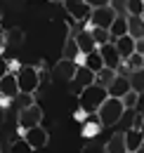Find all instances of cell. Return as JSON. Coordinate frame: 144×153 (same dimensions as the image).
Here are the masks:
<instances>
[{"mask_svg":"<svg viewBox=\"0 0 144 153\" xmlns=\"http://www.w3.org/2000/svg\"><path fill=\"white\" fill-rule=\"evenodd\" d=\"M109 99V90L99 85H90L78 94V108H83L88 115H97L99 106Z\"/></svg>","mask_w":144,"mask_h":153,"instance_id":"obj_1","label":"cell"},{"mask_svg":"<svg viewBox=\"0 0 144 153\" xmlns=\"http://www.w3.org/2000/svg\"><path fill=\"white\" fill-rule=\"evenodd\" d=\"M123 113H125V106H123V101H121V99H116V97H109L106 101L99 106L97 118H99L102 127H113L116 123H121Z\"/></svg>","mask_w":144,"mask_h":153,"instance_id":"obj_2","label":"cell"},{"mask_svg":"<svg viewBox=\"0 0 144 153\" xmlns=\"http://www.w3.org/2000/svg\"><path fill=\"white\" fill-rule=\"evenodd\" d=\"M40 68L36 66H21V71L17 73V82L21 94H33L38 87H40Z\"/></svg>","mask_w":144,"mask_h":153,"instance_id":"obj_3","label":"cell"},{"mask_svg":"<svg viewBox=\"0 0 144 153\" xmlns=\"http://www.w3.org/2000/svg\"><path fill=\"white\" fill-rule=\"evenodd\" d=\"M19 120V127H21V132H26V130H33L38 125H43V108L33 104V106H28V108H21L17 115Z\"/></svg>","mask_w":144,"mask_h":153,"instance_id":"obj_4","label":"cell"},{"mask_svg":"<svg viewBox=\"0 0 144 153\" xmlns=\"http://www.w3.org/2000/svg\"><path fill=\"white\" fill-rule=\"evenodd\" d=\"M116 12H113V7L109 5V7H99V10H92L90 14V26H94V28H111V24L116 21Z\"/></svg>","mask_w":144,"mask_h":153,"instance_id":"obj_5","label":"cell"},{"mask_svg":"<svg viewBox=\"0 0 144 153\" xmlns=\"http://www.w3.org/2000/svg\"><path fill=\"white\" fill-rule=\"evenodd\" d=\"M21 137L28 141V146H31L33 151L45 149V146H47V141H50V134H47V130H45L43 125H38V127H33V130H26Z\"/></svg>","mask_w":144,"mask_h":153,"instance_id":"obj_6","label":"cell"},{"mask_svg":"<svg viewBox=\"0 0 144 153\" xmlns=\"http://www.w3.org/2000/svg\"><path fill=\"white\" fill-rule=\"evenodd\" d=\"M99 50V54L104 59V66L106 68H113L116 73H118V68H121V64H123V59L118 54V50H116V45L113 42H109V45H102V47H97Z\"/></svg>","mask_w":144,"mask_h":153,"instance_id":"obj_7","label":"cell"},{"mask_svg":"<svg viewBox=\"0 0 144 153\" xmlns=\"http://www.w3.org/2000/svg\"><path fill=\"white\" fill-rule=\"evenodd\" d=\"M64 5H66V12L71 14V19L76 21H90V14H92V10L83 2V0H64Z\"/></svg>","mask_w":144,"mask_h":153,"instance_id":"obj_8","label":"cell"},{"mask_svg":"<svg viewBox=\"0 0 144 153\" xmlns=\"http://www.w3.org/2000/svg\"><path fill=\"white\" fill-rule=\"evenodd\" d=\"M71 85H73V92H76V94H80L85 87L94 85V73H92V71H88L85 66H78V71H76V76H73Z\"/></svg>","mask_w":144,"mask_h":153,"instance_id":"obj_9","label":"cell"},{"mask_svg":"<svg viewBox=\"0 0 144 153\" xmlns=\"http://www.w3.org/2000/svg\"><path fill=\"white\" fill-rule=\"evenodd\" d=\"M0 92H2L5 99H10V101H14V99L21 94L19 82H17V76H14V73H7V76L0 80Z\"/></svg>","mask_w":144,"mask_h":153,"instance_id":"obj_10","label":"cell"},{"mask_svg":"<svg viewBox=\"0 0 144 153\" xmlns=\"http://www.w3.org/2000/svg\"><path fill=\"white\" fill-rule=\"evenodd\" d=\"M62 59H69V61H76L78 66H83V59H85V54L80 52V47H78V42H76V38H66V42H64V50H62Z\"/></svg>","mask_w":144,"mask_h":153,"instance_id":"obj_11","label":"cell"},{"mask_svg":"<svg viewBox=\"0 0 144 153\" xmlns=\"http://www.w3.org/2000/svg\"><path fill=\"white\" fill-rule=\"evenodd\" d=\"M76 71H78V64H76V61H69V59H59L52 73H54V78H62V80H69V82H71L73 76H76Z\"/></svg>","mask_w":144,"mask_h":153,"instance_id":"obj_12","label":"cell"},{"mask_svg":"<svg viewBox=\"0 0 144 153\" xmlns=\"http://www.w3.org/2000/svg\"><path fill=\"white\" fill-rule=\"evenodd\" d=\"M73 38H76V42H78V47H80V52H83V54H90V52L97 50V42H94V38H92L90 28H80Z\"/></svg>","mask_w":144,"mask_h":153,"instance_id":"obj_13","label":"cell"},{"mask_svg":"<svg viewBox=\"0 0 144 153\" xmlns=\"http://www.w3.org/2000/svg\"><path fill=\"white\" fill-rule=\"evenodd\" d=\"M132 90V82H130V76H118L113 80V85L109 87V97H116V99H123Z\"/></svg>","mask_w":144,"mask_h":153,"instance_id":"obj_14","label":"cell"},{"mask_svg":"<svg viewBox=\"0 0 144 153\" xmlns=\"http://www.w3.org/2000/svg\"><path fill=\"white\" fill-rule=\"evenodd\" d=\"M106 153H128V144H125V134L118 132V134H111L104 146Z\"/></svg>","mask_w":144,"mask_h":153,"instance_id":"obj_15","label":"cell"},{"mask_svg":"<svg viewBox=\"0 0 144 153\" xmlns=\"http://www.w3.org/2000/svg\"><path fill=\"white\" fill-rule=\"evenodd\" d=\"M113 45H116V50H118V54H121L123 61L135 54V38H130V36H123V38L113 40Z\"/></svg>","mask_w":144,"mask_h":153,"instance_id":"obj_16","label":"cell"},{"mask_svg":"<svg viewBox=\"0 0 144 153\" xmlns=\"http://www.w3.org/2000/svg\"><path fill=\"white\" fill-rule=\"evenodd\" d=\"M116 78H118V73H116L113 68H106V66H104L102 71H97V73H94V85L106 87V90H109V87L113 85V80H116Z\"/></svg>","mask_w":144,"mask_h":153,"instance_id":"obj_17","label":"cell"},{"mask_svg":"<svg viewBox=\"0 0 144 153\" xmlns=\"http://www.w3.org/2000/svg\"><path fill=\"white\" fill-rule=\"evenodd\" d=\"M128 36L135 40H144V19L142 17H128Z\"/></svg>","mask_w":144,"mask_h":153,"instance_id":"obj_18","label":"cell"},{"mask_svg":"<svg viewBox=\"0 0 144 153\" xmlns=\"http://www.w3.org/2000/svg\"><path fill=\"white\" fill-rule=\"evenodd\" d=\"M142 141H144V134L142 130H135V127H130L125 132V144H128V153H135L140 146H142Z\"/></svg>","mask_w":144,"mask_h":153,"instance_id":"obj_19","label":"cell"},{"mask_svg":"<svg viewBox=\"0 0 144 153\" xmlns=\"http://www.w3.org/2000/svg\"><path fill=\"white\" fill-rule=\"evenodd\" d=\"M83 66H85L88 71H92V73L102 71V68H104V59H102V54H99V50H94V52H90V54H85Z\"/></svg>","mask_w":144,"mask_h":153,"instance_id":"obj_20","label":"cell"},{"mask_svg":"<svg viewBox=\"0 0 144 153\" xmlns=\"http://www.w3.org/2000/svg\"><path fill=\"white\" fill-rule=\"evenodd\" d=\"M109 33H111V38H113V40L128 36V17H116V21H113L111 28H109Z\"/></svg>","mask_w":144,"mask_h":153,"instance_id":"obj_21","label":"cell"},{"mask_svg":"<svg viewBox=\"0 0 144 153\" xmlns=\"http://www.w3.org/2000/svg\"><path fill=\"white\" fill-rule=\"evenodd\" d=\"M102 132V123H99V118L94 115V118H85V125H83V137H88V139H92V137H97V134Z\"/></svg>","mask_w":144,"mask_h":153,"instance_id":"obj_22","label":"cell"},{"mask_svg":"<svg viewBox=\"0 0 144 153\" xmlns=\"http://www.w3.org/2000/svg\"><path fill=\"white\" fill-rule=\"evenodd\" d=\"M90 33H92V38H94V42H97V47L113 42V38H111V33H109L106 28H94V26H90Z\"/></svg>","mask_w":144,"mask_h":153,"instance_id":"obj_23","label":"cell"},{"mask_svg":"<svg viewBox=\"0 0 144 153\" xmlns=\"http://www.w3.org/2000/svg\"><path fill=\"white\" fill-rule=\"evenodd\" d=\"M5 40H7V47L10 45H21L24 42V31L21 28H10V31H5Z\"/></svg>","mask_w":144,"mask_h":153,"instance_id":"obj_24","label":"cell"},{"mask_svg":"<svg viewBox=\"0 0 144 153\" xmlns=\"http://www.w3.org/2000/svg\"><path fill=\"white\" fill-rule=\"evenodd\" d=\"M10 153H33V149L28 146V141L24 137H19V139H14L10 144Z\"/></svg>","mask_w":144,"mask_h":153,"instance_id":"obj_25","label":"cell"},{"mask_svg":"<svg viewBox=\"0 0 144 153\" xmlns=\"http://www.w3.org/2000/svg\"><path fill=\"white\" fill-rule=\"evenodd\" d=\"M140 92H135V90H130L121 101H123V106H125V111H132V108H137V104H140Z\"/></svg>","mask_w":144,"mask_h":153,"instance_id":"obj_26","label":"cell"},{"mask_svg":"<svg viewBox=\"0 0 144 153\" xmlns=\"http://www.w3.org/2000/svg\"><path fill=\"white\" fill-rule=\"evenodd\" d=\"M144 2L142 0H128V17H142Z\"/></svg>","mask_w":144,"mask_h":153,"instance_id":"obj_27","label":"cell"},{"mask_svg":"<svg viewBox=\"0 0 144 153\" xmlns=\"http://www.w3.org/2000/svg\"><path fill=\"white\" fill-rule=\"evenodd\" d=\"M125 66L130 68V73H132V71H142V68H144V57L135 52L130 59H125Z\"/></svg>","mask_w":144,"mask_h":153,"instance_id":"obj_28","label":"cell"},{"mask_svg":"<svg viewBox=\"0 0 144 153\" xmlns=\"http://www.w3.org/2000/svg\"><path fill=\"white\" fill-rule=\"evenodd\" d=\"M111 7L118 17H128V0H111Z\"/></svg>","mask_w":144,"mask_h":153,"instance_id":"obj_29","label":"cell"},{"mask_svg":"<svg viewBox=\"0 0 144 153\" xmlns=\"http://www.w3.org/2000/svg\"><path fill=\"white\" fill-rule=\"evenodd\" d=\"M80 153H106V151H104V146H102L99 141H88Z\"/></svg>","mask_w":144,"mask_h":153,"instance_id":"obj_30","label":"cell"},{"mask_svg":"<svg viewBox=\"0 0 144 153\" xmlns=\"http://www.w3.org/2000/svg\"><path fill=\"white\" fill-rule=\"evenodd\" d=\"M14 101L19 104V111H21V108H28V106H33V104H36L31 94H19L17 99H14Z\"/></svg>","mask_w":144,"mask_h":153,"instance_id":"obj_31","label":"cell"},{"mask_svg":"<svg viewBox=\"0 0 144 153\" xmlns=\"http://www.w3.org/2000/svg\"><path fill=\"white\" fill-rule=\"evenodd\" d=\"M90 10H99V7H109L111 5V0H83Z\"/></svg>","mask_w":144,"mask_h":153,"instance_id":"obj_32","label":"cell"},{"mask_svg":"<svg viewBox=\"0 0 144 153\" xmlns=\"http://www.w3.org/2000/svg\"><path fill=\"white\" fill-rule=\"evenodd\" d=\"M7 73H10V64H7V59H2V57H0V80L7 76Z\"/></svg>","mask_w":144,"mask_h":153,"instance_id":"obj_33","label":"cell"},{"mask_svg":"<svg viewBox=\"0 0 144 153\" xmlns=\"http://www.w3.org/2000/svg\"><path fill=\"white\" fill-rule=\"evenodd\" d=\"M135 52L144 57V40H135Z\"/></svg>","mask_w":144,"mask_h":153,"instance_id":"obj_34","label":"cell"},{"mask_svg":"<svg viewBox=\"0 0 144 153\" xmlns=\"http://www.w3.org/2000/svg\"><path fill=\"white\" fill-rule=\"evenodd\" d=\"M135 153H144V141H142V146H140V149H137Z\"/></svg>","mask_w":144,"mask_h":153,"instance_id":"obj_35","label":"cell"},{"mask_svg":"<svg viewBox=\"0 0 144 153\" xmlns=\"http://www.w3.org/2000/svg\"><path fill=\"white\" fill-rule=\"evenodd\" d=\"M52 2H64V0H52Z\"/></svg>","mask_w":144,"mask_h":153,"instance_id":"obj_36","label":"cell"},{"mask_svg":"<svg viewBox=\"0 0 144 153\" xmlns=\"http://www.w3.org/2000/svg\"><path fill=\"white\" fill-rule=\"evenodd\" d=\"M142 94H144V82H142Z\"/></svg>","mask_w":144,"mask_h":153,"instance_id":"obj_37","label":"cell"},{"mask_svg":"<svg viewBox=\"0 0 144 153\" xmlns=\"http://www.w3.org/2000/svg\"><path fill=\"white\" fill-rule=\"evenodd\" d=\"M0 101H2V92H0Z\"/></svg>","mask_w":144,"mask_h":153,"instance_id":"obj_38","label":"cell"},{"mask_svg":"<svg viewBox=\"0 0 144 153\" xmlns=\"http://www.w3.org/2000/svg\"><path fill=\"white\" fill-rule=\"evenodd\" d=\"M142 19H144V14H142Z\"/></svg>","mask_w":144,"mask_h":153,"instance_id":"obj_39","label":"cell"},{"mask_svg":"<svg viewBox=\"0 0 144 153\" xmlns=\"http://www.w3.org/2000/svg\"><path fill=\"white\" fill-rule=\"evenodd\" d=\"M142 2H144V0H142Z\"/></svg>","mask_w":144,"mask_h":153,"instance_id":"obj_40","label":"cell"}]
</instances>
